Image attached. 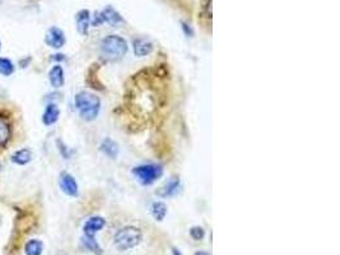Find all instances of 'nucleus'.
<instances>
[{"mask_svg":"<svg viewBox=\"0 0 340 255\" xmlns=\"http://www.w3.org/2000/svg\"><path fill=\"white\" fill-rule=\"evenodd\" d=\"M74 103L80 118L86 121L95 120L101 110V100L96 95L86 91L75 95Z\"/></svg>","mask_w":340,"mask_h":255,"instance_id":"1","label":"nucleus"},{"mask_svg":"<svg viewBox=\"0 0 340 255\" xmlns=\"http://www.w3.org/2000/svg\"><path fill=\"white\" fill-rule=\"evenodd\" d=\"M128 53V42L122 37L116 35H110L104 37L101 42L102 58L109 61L121 60Z\"/></svg>","mask_w":340,"mask_h":255,"instance_id":"2","label":"nucleus"},{"mask_svg":"<svg viewBox=\"0 0 340 255\" xmlns=\"http://www.w3.org/2000/svg\"><path fill=\"white\" fill-rule=\"evenodd\" d=\"M143 232L140 228L135 226H126L122 227L115 233L114 245L119 251H126L134 249L142 243Z\"/></svg>","mask_w":340,"mask_h":255,"instance_id":"3","label":"nucleus"},{"mask_svg":"<svg viewBox=\"0 0 340 255\" xmlns=\"http://www.w3.org/2000/svg\"><path fill=\"white\" fill-rule=\"evenodd\" d=\"M163 174V168L158 165H142L133 168V175L143 184L151 185L154 181L158 180Z\"/></svg>","mask_w":340,"mask_h":255,"instance_id":"4","label":"nucleus"},{"mask_svg":"<svg viewBox=\"0 0 340 255\" xmlns=\"http://www.w3.org/2000/svg\"><path fill=\"white\" fill-rule=\"evenodd\" d=\"M59 186L64 194L68 197L75 198L79 194V188H78V183L74 179V176L70 175L69 173H61L59 176Z\"/></svg>","mask_w":340,"mask_h":255,"instance_id":"5","label":"nucleus"},{"mask_svg":"<svg viewBox=\"0 0 340 255\" xmlns=\"http://www.w3.org/2000/svg\"><path fill=\"white\" fill-rule=\"evenodd\" d=\"M67 42L64 31L60 30L59 27H50L45 35V44L49 48L52 49H61Z\"/></svg>","mask_w":340,"mask_h":255,"instance_id":"6","label":"nucleus"},{"mask_svg":"<svg viewBox=\"0 0 340 255\" xmlns=\"http://www.w3.org/2000/svg\"><path fill=\"white\" fill-rule=\"evenodd\" d=\"M104 225H106V221L103 218L99 217V216H95L84 223L83 232H84L86 236H95L98 231H101L104 227Z\"/></svg>","mask_w":340,"mask_h":255,"instance_id":"7","label":"nucleus"},{"mask_svg":"<svg viewBox=\"0 0 340 255\" xmlns=\"http://www.w3.org/2000/svg\"><path fill=\"white\" fill-rule=\"evenodd\" d=\"M32 158H33L32 151L27 147L17 150L15 152L12 153V156H10V161H12V162L17 166L28 165V163L32 161Z\"/></svg>","mask_w":340,"mask_h":255,"instance_id":"8","label":"nucleus"},{"mask_svg":"<svg viewBox=\"0 0 340 255\" xmlns=\"http://www.w3.org/2000/svg\"><path fill=\"white\" fill-rule=\"evenodd\" d=\"M60 109L55 102H49L42 114V123L46 126H51L59 120Z\"/></svg>","mask_w":340,"mask_h":255,"instance_id":"9","label":"nucleus"},{"mask_svg":"<svg viewBox=\"0 0 340 255\" xmlns=\"http://www.w3.org/2000/svg\"><path fill=\"white\" fill-rule=\"evenodd\" d=\"M75 23H77V30L80 35L86 36L88 33L91 26V14L88 9H82L75 15Z\"/></svg>","mask_w":340,"mask_h":255,"instance_id":"10","label":"nucleus"},{"mask_svg":"<svg viewBox=\"0 0 340 255\" xmlns=\"http://www.w3.org/2000/svg\"><path fill=\"white\" fill-rule=\"evenodd\" d=\"M49 80L50 84L54 88H61L65 83V77H64V69H62L61 65L56 64L49 70Z\"/></svg>","mask_w":340,"mask_h":255,"instance_id":"11","label":"nucleus"},{"mask_svg":"<svg viewBox=\"0 0 340 255\" xmlns=\"http://www.w3.org/2000/svg\"><path fill=\"white\" fill-rule=\"evenodd\" d=\"M99 13H101V17H102V19H103V23L104 22L109 23V25L112 26V27H115V26H117V25H120V23L124 22L122 17L120 15V13L117 12V10H115L111 5L106 7Z\"/></svg>","mask_w":340,"mask_h":255,"instance_id":"12","label":"nucleus"},{"mask_svg":"<svg viewBox=\"0 0 340 255\" xmlns=\"http://www.w3.org/2000/svg\"><path fill=\"white\" fill-rule=\"evenodd\" d=\"M133 46H134V54L139 58L149 55L153 51V44L146 38H137L133 42Z\"/></svg>","mask_w":340,"mask_h":255,"instance_id":"13","label":"nucleus"},{"mask_svg":"<svg viewBox=\"0 0 340 255\" xmlns=\"http://www.w3.org/2000/svg\"><path fill=\"white\" fill-rule=\"evenodd\" d=\"M12 138V125L7 118L0 116V147H5Z\"/></svg>","mask_w":340,"mask_h":255,"instance_id":"14","label":"nucleus"},{"mask_svg":"<svg viewBox=\"0 0 340 255\" xmlns=\"http://www.w3.org/2000/svg\"><path fill=\"white\" fill-rule=\"evenodd\" d=\"M99 150H101L107 157L112 158V160L116 158L117 155H119V145H117V143L114 142L111 138H106V139L101 143V145H99Z\"/></svg>","mask_w":340,"mask_h":255,"instance_id":"15","label":"nucleus"},{"mask_svg":"<svg viewBox=\"0 0 340 255\" xmlns=\"http://www.w3.org/2000/svg\"><path fill=\"white\" fill-rule=\"evenodd\" d=\"M44 253V243L38 239H31L25 245L26 255H42Z\"/></svg>","mask_w":340,"mask_h":255,"instance_id":"16","label":"nucleus"},{"mask_svg":"<svg viewBox=\"0 0 340 255\" xmlns=\"http://www.w3.org/2000/svg\"><path fill=\"white\" fill-rule=\"evenodd\" d=\"M151 213L156 221H163L167 216V205L163 202H154L151 205Z\"/></svg>","mask_w":340,"mask_h":255,"instance_id":"17","label":"nucleus"},{"mask_svg":"<svg viewBox=\"0 0 340 255\" xmlns=\"http://www.w3.org/2000/svg\"><path fill=\"white\" fill-rule=\"evenodd\" d=\"M82 244L88 251L91 253L96 254V255H102L103 251H102V248L99 246V244L97 243V240L95 239V236H83L82 238Z\"/></svg>","mask_w":340,"mask_h":255,"instance_id":"18","label":"nucleus"},{"mask_svg":"<svg viewBox=\"0 0 340 255\" xmlns=\"http://www.w3.org/2000/svg\"><path fill=\"white\" fill-rule=\"evenodd\" d=\"M179 189H180V180L175 178L172 179V180H169L168 183L158 192V195H161V197L163 198L171 197V195L176 194V193L179 192Z\"/></svg>","mask_w":340,"mask_h":255,"instance_id":"19","label":"nucleus"},{"mask_svg":"<svg viewBox=\"0 0 340 255\" xmlns=\"http://www.w3.org/2000/svg\"><path fill=\"white\" fill-rule=\"evenodd\" d=\"M15 72V65L10 59L8 58H2L0 56V74L4 75V77H10V75L14 74Z\"/></svg>","mask_w":340,"mask_h":255,"instance_id":"20","label":"nucleus"},{"mask_svg":"<svg viewBox=\"0 0 340 255\" xmlns=\"http://www.w3.org/2000/svg\"><path fill=\"white\" fill-rule=\"evenodd\" d=\"M190 236H192L194 240L200 241L203 240L204 236H205V231H204V228L200 227V226H194V227H192V230H190Z\"/></svg>","mask_w":340,"mask_h":255,"instance_id":"21","label":"nucleus"},{"mask_svg":"<svg viewBox=\"0 0 340 255\" xmlns=\"http://www.w3.org/2000/svg\"><path fill=\"white\" fill-rule=\"evenodd\" d=\"M56 144H57V148H59V151H60V155H61L65 160H69L70 155H72V151H70L69 148H68L67 145H65L60 139H57Z\"/></svg>","mask_w":340,"mask_h":255,"instance_id":"22","label":"nucleus"},{"mask_svg":"<svg viewBox=\"0 0 340 255\" xmlns=\"http://www.w3.org/2000/svg\"><path fill=\"white\" fill-rule=\"evenodd\" d=\"M201 14L209 17V19L211 18V0H204L203 7H201Z\"/></svg>","mask_w":340,"mask_h":255,"instance_id":"23","label":"nucleus"},{"mask_svg":"<svg viewBox=\"0 0 340 255\" xmlns=\"http://www.w3.org/2000/svg\"><path fill=\"white\" fill-rule=\"evenodd\" d=\"M31 61H32V58H31V56H26V58L20 59V60H19V67L20 68H27L28 64H30Z\"/></svg>","mask_w":340,"mask_h":255,"instance_id":"24","label":"nucleus"},{"mask_svg":"<svg viewBox=\"0 0 340 255\" xmlns=\"http://www.w3.org/2000/svg\"><path fill=\"white\" fill-rule=\"evenodd\" d=\"M182 28H184V32H185V35L190 36V37H192V36L194 35V31H193V28L190 27L189 25H186V23H184V22H182Z\"/></svg>","mask_w":340,"mask_h":255,"instance_id":"25","label":"nucleus"},{"mask_svg":"<svg viewBox=\"0 0 340 255\" xmlns=\"http://www.w3.org/2000/svg\"><path fill=\"white\" fill-rule=\"evenodd\" d=\"M64 56L62 54H56V55H52V60H56V61H62L64 60Z\"/></svg>","mask_w":340,"mask_h":255,"instance_id":"26","label":"nucleus"},{"mask_svg":"<svg viewBox=\"0 0 340 255\" xmlns=\"http://www.w3.org/2000/svg\"><path fill=\"white\" fill-rule=\"evenodd\" d=\"M172 254H174V255H182L181 251H180L179 249H176V248L172 249Z\"/></svg>","mask_w":340,"mask_h":255,"instance_id":"27","label":"nucleus"},{"mask_svg":"<svg viewBox=\"0 0 340 255\" xmlns=\"http://www.w3.org/2000/svg\"><path fill=\"white\" fill-rule=\"evenodd\" d=\"M194 255H210V254H208L206 251H198V253H195Z\"/></svg>","mask_w":340,"mask_h":255,"instance_id":"28","label":"nucleus"},{"mask_svg":"<svg viewBox=\"0 0 340 255\" xmlns=\"http://www.w3.org/2000/svg\"><path fill=\"white\" fill-rule=\"evenodd\" d=\"M0 50H2V41H0Z\"/></svg>","mask_w":340,"mask_h":255,"instance_id":"29","label":"nucleus"}]
</instances>
